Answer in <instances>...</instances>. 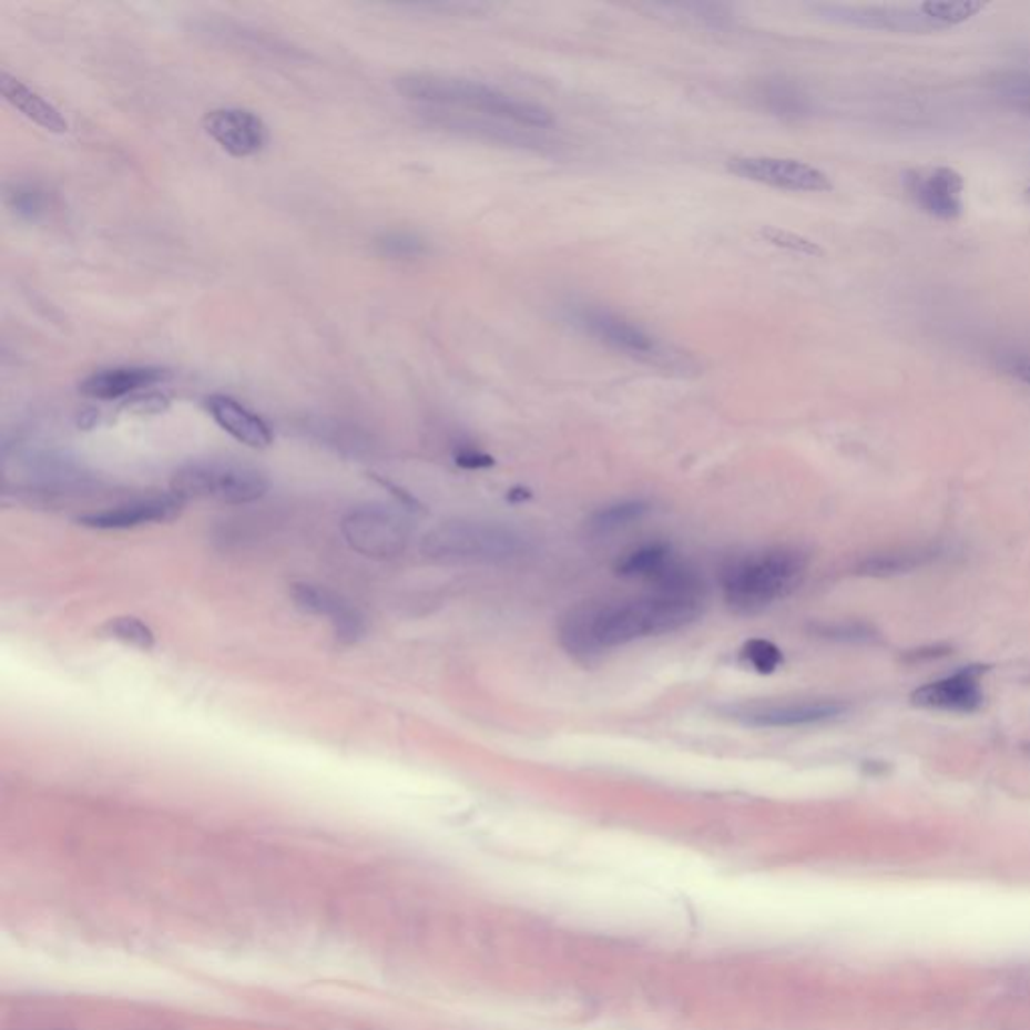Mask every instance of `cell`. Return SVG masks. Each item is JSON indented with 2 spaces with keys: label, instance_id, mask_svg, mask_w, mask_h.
Masks as SVG:
<instances>
[{
  "label": "cell",
  "instance_id": "5",
  "mask_svg": "<svg viewBox=\"0 0 1030 1030\" xmlns=\"http://www.w3.org/2000/svg\"><path fill=\"white\" fill-rule=\"evenodd\" d=\"M530 550L532 540L501 521H445L424 540L425 555L445 564H506Z\"/></svg>",
  "mask_w": 1030,
  "mask_h": 1030
},
{
  "label": "cell",
  "instance_id": "15",
  "mask_svg": "<svg viewBox=\"0 0 1030 1030\" xmlns=\"http://www.w3.org/2000/svg\"><path fill=\"white\" fill-rule=\"evenodd\" d=\"M170 377V373L160 367H115L89 375L79 385V391L89 399L115 401L135 392L147 391Z\"/></svg>",
  "mask_w": 1030,
  "mask_h": 1030
},
{
  "label": "cell",
  "instance_id": "2",
  "mask_svg": "<svg viewBox=\"0 0 1030 1030\" xmlns=\"http://www.w3.org/2000/svg\"><path fill=\"white\" fill-rule=\"evenodd\" d=\"M395 88L402 98L411 101L437 108L463 109L491 120L510 121L518 128L550 130L555 123L550 109L463 77L407 73L395 79Z\"/></svg>",
  "mask_w": 1030,
  "mask_h": 1030
},
{
  "label": "cell",
  "instance_id": "31",
  "mask_svg": "<svg viewBox=\"0 0 1030 1030\" xmlns=\"http://www.w3.org/2000/svg\"><path fill=\"white\" fill-rule=\"evenodd\" d=\"M1010 370L1014 377H1019L1022 383L1030 385V357L1017 358L1012 365H1010Z\"/></svg>",
  "mask_w": 1030,
  "mask_h": 1030
},
{
  "label": "cell",
  "instance_id": "27",
  "mask_svg": "<svg viewBox=\"0 0 1030 1030\" xmlns=\"http://www.w3.org/2000/svg\"><path fill=\"white\" fill-rule=\"evenodd\" d=\"M930 555V553L922 552H904V553H888V555H876L871 558L868 562H864L861 565V572L864 574H894V572H901V570H910L916 564H920V560Z\"/></svg>",
  "mask_w": 1030,
  "mask_h": 1030
},
{
  "label": "cell",
  "instance_id": "13",
  "mask_svg": "<svg viewBox=\"0 0 1030 1030\" xmlns=\"http://www.w3.org/2000/svg\"><path fill=\"white\" fill-rule=\"evenodd\" d=\"M204 130L224 152L234 157L256 155L268 143V130L264 121L248 109H214L204 118Z\"/></svg>",
  "mask_w": 1030,
  "mask_h": 1030
},
{
  "label": "cell",
  "instance_id": "23",
  "mask_svg": "<svg viewBox=\"0 0 1030 1030\" xmlns=\"http://www.w3.org/2000/svg\"><path fill=\"white\" fill-rule=\"evenodd\" d=\"M101 634L109 640H115L123 646H130L135 651L150 652L155 646V634L153 630L137 616H118L109 619Z\"/></svg>",
  "mask_w": 1030,
  "mask_h": 1030
},
{
  "label": "cell",
  "instance_id": "30",
  "mask_svg": "<svg viewBox=\"0 0 1030 1030\" xmlns=\"http://www.w3.org/2000/svg\"><path fill=\"white\" fill-rule=\"evenodd\" d=\"M456 463L463 469H486L493 466V457L473 447H463L456 453Z\"/></svg>",
  "mask_w": 1030,
  "mask_h": 1030
},
{
  "label": "cell",
  "instance_id": "8",
  "mask_svg": "<svg viewBox=\"0 0 1030 1030\" xmlns=\"http://www.w3.org/2000/svg\"><path fill=\"white\" fill-rule=\"evenodd\" d=\"M340 530L348 545L367 558H392L402 552L409 538L407 521L379 503L353 508Z\"/></svg>",
  "mask_w": 1030,
  "mask_h": 1030
},
{
  "label": "cell",
  "instance_id": "3",
  "mask_svg": "<svg viewBox=\"0 0 1030 1030\" xmlns=\"http://www.w3.org/2000/svg\"><path fill=\"white\" fill-rule=\"evenodd\" d=\"M807 558L795 548L777 545L728 558L718 582L727 606L741 616H755L802 584Z\"/></svg>",
  "mask_w": 1030,
  "mask_h": 1030
},
{
  "label": "cell",
  "instance_id": "29",
  "mask_svg": "<svg viewBox=\"0 0 1030 1030\" xmlns=\"http://www.w3.org/2000/svg\"><path fill=\"white\" fill-rule=\"evenodd\" d=\"M1000 91L1022 108L1030 109V75H1010L1009 79H1002Z\"/></svg>",
  "mask_w": 1030,
  "mask_h": 1030
},
{
  "label": "cell",
  "instance_id": "11",
  "mask_svg": "<svg viewBox=\"0 0 1030 1030\" xmlns=\"http://www.w3.org/2000/svg\"><path fill=\"white\" fill-rule=\"evenodd\" d=\"M290 596L294 606L304 614L325 619L335 630V636L345 644H355L367 634V622L358 608L330 588L294 584Z\"/></svg>",
  "mask_w": 1030,
  "mask_h": 1030
},
{
  "label": "cell",
  "instance_id": "20",
  "mask_svg": "<svg viewBox=\"0 0 1030 1030\" xmlns=\"http://www.w3.org/2000/svg\"><path fill=\"white\" fill-rule=\"evenodd\" d=\"M649 511H651V506L646 501H642V499H626V501L608 503V506L600 508L590 516L587 523L588 532L594 538L620 532V530H624L632 523L642 520Z\"/></svg>",
  "mask_w": 1030,
  "mask_h": 1030
},
{
  "label": "cell",
  "instance_id": "25",
  "mask_svg": "<svg viewBox=\"0 0 1030 1030\" xmlns=\"http://www.w3.org/2000/svg\"><path fill=\"white\" fill-rule=\"evenodd\" d=\"M7 204L17 216L29 222L41 220L49 210V200L44 192L37 190L34 185H14L7 194Z\"/></svg>",
  "mask_w": 1030,
  "mask_h": 1030
},
{
  "label": "cell",
  "instance_id": "16",
  "mask_svg": "<svg viewBox=\"0 0 1030 1030\" xmlns=\"http://www.w3.org/2000/svg\"><path fill=\"white\" fill-rule=\"evenodd\" d=\"M825 19L857 24L866 29H886V31H930L936 29L922 12L910 9H889V7H844V4H822L815 7Z\"/></svg>",
  "mask_w": 1030,
  "mask_h": 1030
},
{
  "label": "cell",
  "instance_id": "17",
  "mask_svg": "<svg viewBox=\"0 0 1030 1030\" xmlns=\"http://www.w3.org/2000/svg\"><path fill=\"white\" fill-rule=\"evenodd\" d=\"M206 409L220 429H224L230 437H234L252 449H266L274 441L271 425L262 419L261 415L249 411L242 402L226 397V395H212L206 399Z\"/></svg>",
  "mask_w": 1030,
  "mask_h": 1030
},
{
  "label": "cell",
  "instance_id": "21",
  "mask_svg": "<svg viewBox=\"0 0 1030 1030\" xmlns=\"http://www.w3.org/2000/svg\"><path fill=\"white\" fill-rule=\"evenodd\" d=\"M759 98L763 105L782 118H802L809 111L807 98L799 89L783 79H769L759 88Z\"/></svg>",
  "mask_w": 1030,
  "mask_h": 1030
},
{
  "label": "cell",
  "instance_id": "6",
  "mask_svg": "<svg viewBox=\"0 0 1030 1030\" xmlns=\"http://www.w3.org/2000/svg\"><path fill=\"white\" fill-rule=\"evenodd\" d=\"M268 488L261 469L232 459H200L175 469L172 476V493L185 503L196 499L242 506L264 498Z\"/></svg>",
  "mask_w": 1030,
  "mask_h": 1030
},
{
  "label": "cell",
  "instance_id": "26",
  "mask_svg": "<svg viewBox=\"0 0 1030 1030\" xmlns=\"http://www.w3.org/2000/svg\"><path fill=\"white\" fill-rule=\"evenodd\" d=\"M377 249L389 258H419L427 254V242L411 232H387L377 238Z\"/></svg>",
  "mask_w": 1030,
  "mask_h": 1030
},
{
  "label": "cell",
  "instance_id": "9",
  "mask_svg": "<svg viewBox=\"0 0 1030 1030\" xmlns=\"http://www.w3.org/2000/svg\"><path fill=\"white\" fill-rule=\"evenodd\" d=\"M728 172L741 180L771 185L789 192H832L829 175L812 163L771 157V155H737L727 162Z\"/></svg>",
  "mask_w": 1030,
  "mask_h": 1030
},
{
  "label": "cell",
  "instance_id": "7",
  "mask_svg": "<svg viewBox=\"0 0 1030 1030\" xmlns=\"http://www.w3.org/2000/svg\"><path fill=\"white\" fill-rule=\"evenodd\" d=\"M728 721L751 728L807 727L846 713V705L827 698L809 701H745L721 708Z\"/></svg>",
  "mask_w": 1030,
  "mask_h": 1030
},
{
  "label": "cell",
  "instance_id": "19",
  "mask_svg": "<svg viewBox=\"0 0 1030 1030\" xmlns=\"http://www.w3.org/2000/svg\"><path fill=\"white\" fill-rule=\"evenodd\" d=\"M673 562L671 545L662 542L642 543L620 558L616 572L626 578H644L651 582Z\"/></svg>",
  "mask_w": 1030,
  "mask_h": 1030
},
{
  "label": "cell",
  "instance_id": "32",
  "mask_svg": "<svg viewBox=\"0 0 1030 1030\" xmlns=\"http://www.w3.org/2000/svg\"><path fill=\"white\" fill-rule=\"evenodd\" d=\"M1027 194H1029V196H1030V187H1029V190H1027Z\"/></svg>",
  "mask_w": 1030,
  "mask_h": 1030
},
{
  "label": "cell",
  "instance_id": "14",
  "mask_svg": "<svg viewBox=\"0 0 1030 1030\" xmlns=\"http://www.w3.org/2000/svg\"><path fill=\"white\" fill-rule=\"evenodd\" d=\"M978 679H980V671L968 669L942 681L924 684L922 689L911 694V703L916 706H924V708H938V711H958V713L977 711L985 701Z\"/></svg>",
  "mask_w": 1030,
  "mask_h": 1030
},
{
  "label": "cell",
  "instance_id": "28",
  "mask_svg": "<svg viewBox=\"0 0 1030 1030\" xmlns=\"http://www.w3.org/2000/svg\"><path fill=\"white\" fill-rule=\"evenodd\" d=\"M761 236L773 246H777V248L789 249V252L802 254V256H822L824 254L822 246H817L809 238H803L795 232H787V230L763 228L761 230Z\"/></svg>",
  "mask_w": 1030,
  "mask_h": 1030
},
{
  "label": "cell",
  "instance_id": "24",
  "mask_svg": "<svg viewBox=\"0 0 1030 1030\" xmlns=\"http://www.w3.org/2000/svg\"><path fill=\"white\" fill-rule=\"evenodd\" d=\"M738 656L745 666L759 674L775 673L783 664V652L769 640H748Z\"/></svg>",
  "mask_w": 1030,
  "mask_h": 1030
},
{
  "label": "cell",
  "instance_id": "1",
  "mask_svg": "<svg viewBox=\"0 0 1030 1030\" xmlns=\"http://www.w3.org/2000/svg\"><path fill=\"white\" fill-rule=\"evenodd\" d=\"M706 588L701 575L674 560L639 596L598 598L565 612L558 639L578 661H592L636 640L661 636L701 619Z\"/></svg>",
  "mask_w": 1030,
  "mask_h": 1030
},
{
  "label": "cell",
  "instance_id": "10",
  "mask_svg": "<svg viewBox=\"0 0 1030 1030\" xmlns=\"http://www.w3.org/2000/svg\"><path fill=\"white\" fill-rule=\"evenodd\" d=\"M901 182L911 202L928 216L950 222L965 214V177L955 167H911L904 174Z\"/></svg>",
  "mask_w": 1030,
  "mask_h": 1030
},
{
  "label": "cell",
  "instance_id": "18",
  "mask_svg": "<svg viewBox=\"0 0 1030 1030\" xmlns=\"http://www.w3.org/2000/svg\"><path fill=\"white\" fill-rule=\"evenodd\" d=\"M0 93L11 103L12 108L19 109L27 120L33 121L39 128L51 131V133L69 131V123L53 103H49L47 99L34 93L33 89L27 88L22 81L9 75L7 71L0 73Z\"/></svg>",
  "mask_w": 1030,
  "mask_h": 1030
},
{
  "label": "cell",
  "instance_id": "22",
  "mask_svg": "<svg viewBox=\"0 0 1030 1030\" xmlns=\"http://www.w3.org/2000/svg\"><path fill=\"white\" fill-rule=\"evenodd\" d=\"M985 9H987V2L982 0H926L922 4H918V11L922 12L936 29L962 24Z\"/></svg>",
  "mask_w": 1030,
  "mask_h": 1030
},
{
  "label": "cell",
  "instance_id": "4",
  "mask_svg": "<svg viewBox=\"0 0 1030 1030\" xmlns=\"http://www.w3.org/2000/svg\"><path fill=\"white\" fill-rule=\"evenodd\" d=\"M568 320L588 337L652 369L676 377H694L701 373V365L691 353L674 347L673 343L662 340L639 323L604 306L572 304L568 308Z\"/></svg>",
  "mask_w": 1030,
  "mask_h": 1030
},
{
  "label": "cell",
  "instance_id": "12",
  "mask_svg": "<svg viewBox=\"0 0 1030 1030\" xmlns=\"http://www.w3.org/2000/svg\"><path fill=\"white\" fill-rule=\"evenodd\" d=\"M184 499L177 498L174 493L133 499V501L121 503L115 508L88 513V516L79 518V523L85 526V528H91V530H101V532L133 530V528H142V526L175 520L184 510Z\"/></svg>",
  "mask_w": 1030,
  "mask_h": 1030
}]
</instances>
